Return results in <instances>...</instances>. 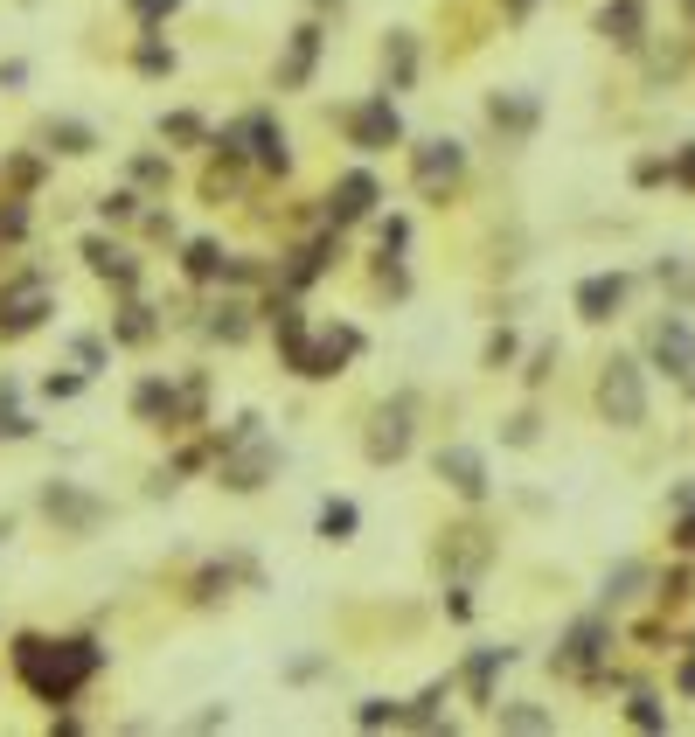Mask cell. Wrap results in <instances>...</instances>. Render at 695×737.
Wrapping results in <instances>:
<instances>
[{"label": "cell", "instance_id": "1", "mask_svg": "<svg viewBox=\"0 0 695 737\" xmlns=\"http://www.w3.org/2000/svg\"><path fill=\"white\" fill-rule=\"evenodd\" d=\"M98 647L91 640H63V647H49V640H21L14 647V668L28 675V689L42 696V703H70L91 675H98Z\"/></svg>", "mask_w": 695, "mask_h": 737}, {"label": "cell", "instance_id": "2", "mask_svg": "<svg viewBox=\"0 0 695 737\" xmlns=\"http://www.w3.org/2000/svg\"><path fill=\"white\" fill-rule=\"evenodd\" d=\"M598 404H605V418H612V425H640V418H647V383H640V362L612 355V362H605V376H598Z\"/></svg>", "mask_w": 695, "mask_h": 737}, {"label": "cell", "instance_id": "3", "mask_svg": "<svg viewBox=\"0 0 695 737\" xmlns=\"http://www.w3.org/2000/svg\"><path fill=\"white\" fill-rule=\"evenodd\" d=\"M647 355H654V369H668V376H695V327L682 313H668V320H654V334H647Z\"/></svg>", "mask_w": 695, "mask_h": 737}, {"label": "cell", "instance_id": "4", "mask_svg": "<svg viewBox=\"0 0 695 737\" xmlns=\"http://www.w3.org/2000/svg\"><path fill=\"white\" fill-rule=\"evenodd\" d=\"M355 348H362V334H355V327H327L320 341H299V348H292V369H299V376H334Z\"/></svg>", "mask_w": 695, "mask_h": 737}, {"label": "cell", "instance_id": "5", "mask_svg": "<svg viewBox=\"0 0 695 737\" xmlns=\"http://www.w3.org/2000/svg\"><path fill=\"white\" fill-rule=\"evenodd\" d=\"M605 640H612V626H605L598 612H584V619L563 633V647H556V668H563V675H591V668H598V654H605Z\"/></svg>", "mask_w": 695, "mask_h": 737}, {"label": "cell", "instance_id": "6", "mask_svg": "<svg viewBox=\"0 0 695 737\" xmlns=\"http://www.w3.org/2000/svg\"><path fill=\"white\" fill-rule=\"evenodd\" d=\"M397 133H404V119H397V105H390V98H369V105H355V112H348V140H355L362 153L397 147Z\"/></svg>", "mask_w": 695, "mask_h": 737}, {"label": "cell", "instance_id": "7", "mask_svg": "<svg viewBox=\"0 0 695 737\" xmlns=\"http://www.w3.org/2000/svg\"><path fill=\"white\" fill-rule=\"evenodd\" d=\"M459 167H466L459 140H424V147H417V188H424V195H445V188L459 181Z\"/></svg>", "mask_w": 695, "mask_h": 737}, {"label": "cell", "instance_id": "8", "mask_svg": "<svg viewBox=\"0 0 695 737\" xmlns=\"http://www.w3.org/2000/svg\"><path fill=\"white\" fill-rule=\"evenodd\" d=\"M42 306H49V286H42V279H21L14 293H0V334H7V341L28 334V327L42 320Z\"/></svg>", "mask_w": 695, "mask_h": 737}, {"label": "cell", "instance_id": "9", "mask_svg": "<svg viewBox=\"0 0 695 737\" xmlns=\"http://www.w3.org/2000/svg\"><path fill=\"white\" fill-rule=\"evenodd\" d=\"M438 473H445L466 501H480V494H487V459H480L473 445H445V452H438Z\"/></svg>", "mask_w": 695, "mask_h": 737}, {"label": "cell", "instance_id": "10", "mask_svg": "<svg viewBox=\"0 0 695 737\" xmlns=\"http://www.w3.org/2000/svg\"><path fill=\"white\" fill-rule=\"evenodd\" d=\"M619 306H626V279H619V272H598V279L577 286V313H584V320H612Z\"/></svg>", "mask_w": 695, "mask_h": 737}, {"label": "cell", "instance_id": "11", "mask_svg": "<svg viewBox=\"0 0 695 737\" xmlns=\"http://www.w3.org/2000/svg\"><path fill=\"white\" fill-rule=\"evenodd\" d=\"M369 202H376V181L355 167V174H341V181H334V202H327V216H334V223H355V216H369Z\"/></svg>", "mask_w": 695, "mask_h": 737}, {"label": "cell", "instance_id": "12", "mask_svg": "<svg viewBox=\"0 0 695 737\" xmlns=\"http://www.w3.org/2000/svg\"><path fill=\"white\" fill-rule=\"evenodd\" d=\"M598 28H605L612 42L633 49V42L647 35V7H640V0H605V7H598Z\"/></svg>", "mask_w": 695, "mask_h": 737}, {"label": "cell", "instance_id": "13", "mask_svg": "<svg viewBox=\"0 0 695 737\" xmlns=\"http://www.w3.org/2000/svg\"><path fill=\"white\" fill-rule=\"evenodd\" d=\"M237 140H251V153H258L265 167H285V133H278L265 112H251V119L237 126Z\"/></svg>", "mask_w": 695, "mask_h": 737}, {"label": "cell", "instance_id": "14", "mask_svg": "<svg viewBox=\"0 0 695 737\" xmlns=\"http://www.w3.org/2000/svg\"><path fill=\"white\" fill-rule=\"evenodd\" d=\"M313 56H320V28H299V35H292V56H285V70H278V84H306Z\"/></svg>", "mask_w": 695, "mask_h": 737}, {"label": "cell", "instance_id": "15", "mask_svg": "<svg viewBox=\"0 0 695 737\" xmlns=\"http://www.w3.org/2000/svg\"><path fill=\"white\" fill-rule=\"evenodd\" d=\"M49 515H63V522H77V529H98V501H84V494H70V487H49Z\"/></svg>", "mask_w": 695, "mask_h": 737}, {"label": "cell", "instance_id": "16", "mask_svg": "<svg viewBox=\"0 0 695 737\" xmlns=\"http://www.w3.org/2000/svg\"><path fill=\"white\" fill-rule=\"evenodd\" d=\"M84 258H91V272H105V279L133 286V258H126V251H112L105 237H91V244H84Z\"/></svg>", "mask_w": 695, "mask_h": 737}, {"label": "cell", "instance_id": "17", "mask_svg": "<svg viewBox=\"0 0 695 737\" xmlns=\"http://www.w3.org/2000/svg\"><path fill=\"white\" fill-rule=\"evenodd\" d=\"M404 445H411V425H404V404H397V411L383 418V432L369 439V452H376V459H404Z\"/></svg>", "mask_w": 695, "mask_h": 737}, {"label": "cell", "instance_id": "18", "mask_svg": "<svg viewBox=\"0 0 695 737\" xmlns=\"http://www.w3.org/2000/svg\"><path fill=\"white\" fill-rule=\"evenodd\" d=\"M487 112H494V126H508V133H529V126H536V105H529V98H494Z\"/></svg>", "mask_w": 695, "mask_h": 737}, {"label": "cell", "instance_id": "19", "mask_svg": "<svg viewBox=\"0 0 695 737\" xmlns=\"http://www.w3.org/2000/svg\"><path fill=\"white\" fill-rule=\"evenodd\" d=\"M320 536H327V543H348V536H355V501H327V508H320Z\"/></svg>", "mask_w": 695, "mask_h": 737}, {"label": "cell", "instance_id": "20", "mask_svg": "<svg viewBox=\"0 0 695 737\" xmlns=\"http://www.w3.org/2000/svg\"><path fill=\"white\" fill-rule=\"evenodd\" d=\"M640 585H647V564H640V557H626V564H619V571L605 578V598L619 605V598H633V591H640Z\"/></svg>", "mask_w": 695, "mask_h": 737}, {"label": "cell", "instance_id": "21", "mask_svg": "<svg viewBox=\"0 0 695 737\" xmlns=\"http://www.w3.org/2000/svg\"><path fill=\"white\" fill-rule=\"evenodd\" d=\"M626 717H633L640 731H668V710H661V696H633V703H626Z\"/></svg>", "mask_w": 695, "mask_h": 737}, {"label": "cell", "instance_id": "22", "mask_svg": "<svg viewBox=\"0 0 695 737\" xmlns=\"http://www.w3.org/2000/svg\"><path fill=\"white\" fill-rule=\"evenodd\" d=\"M139 418H174V390L167 383H146L139 390Z\"/></svg>", "mask_w": 695, "mask_h": 737}, {"label": "cell", "instance_id": "23", "mask_svg": "<svg viewBox=\"0 0 695 737\" xmlns=\"http://www.w3.org/2000/svg\"><path fill=\"white\" fill-rule=\"evenodd\" d=\"M188 272H195V279H216V272H223L216 244H188Z\"/></svg>", "mask_w": 695, "mask_h": 737}, {"label": "cell", "instance_id": "24", "mask_svg": "<svg viewBox=\"0 0 695 737\" xmlns=\"http://www.w3.org/2000/svg\"><path fill=\"white\" fill-rule=\"evenodd\" d=\"M501 731H550V710H501Z\"/></svg>", "mask_w": 695, "mask_h": 737}, {"label": "cell", "instance_id": "25", "mask_svg": "<svg viewBox=\"0 0 695 737\" xmlns=\"http://www.w3.org/2000/svg\"><path fill=\"white\" fill-rule=\"evenodd\" d=\"M390 84H411V35H397L390 49Z\"/></svg>", "mask_w": 695, "mask_h": 737}, {"label": "cell", "instance_id": "26", "mask_svg": "<svg viewBox=\"0 0 695 737\" xmlns=\"http://www.w3.org/2000/svg\"><path fill=\"white\" fill-rule=\"evenodd\" d=\"M119 334H126V341H146V334H153V320H146V306H126V320H119Z\"/></svg>", "mask_w": 695, "mask_h": 737}, {"label": "cell", "instance_id": "27", "mask_svg": "<svg viewBox=\"0 0 695 737\" xmlns=\"http://www.w3.org/2000/svg\"><path fill=\"white\" fill-rule=\"evenodd\" d=\"M362 724L376 731V724H404V710L397 703H362Z\"/></svg>", "mask_w": 695, "mask_h": 737}, {"label": "cell", "instance_id": "28", "mask_svg": "<svg viewBox=\"0 0 695 737\" xmlns=\"http://www.w3.org/2000/svg\"><path fill=\"white\" fill-rule=\"evenodd\" d=\"M56 140H63V153H91V133H84V126H56Z\"/></svg>", "mask_w": 695, "mask_h": 737}, {"label": "cell", "instance_id": "29", "mask_svg": "<svg viewBox=\"0 0 695 737\" xmlns=\"http://www.w3.org/2000/svg\"><path fill=\"white\" fill-rule=\"evenodd\" d=\"M508 355H515V334H508V327H501V334H494V341H487V362H494V369H501V362H508Z\"/></svg>", "mask_w": 695, "mask_h": 737}, {"label": "cell", "instance_id": "30", "mask_svg": "<svg viewBox=\"0 0 695 737\" xmlns=\"http://www.w3.org/2000/svg\"><path fill=\"white\" fill-rule=\"evenodd\" d=\"M675 543H682V550H695V501H682V529H675Z\"/></svg>", "mask_w": 695, "mask_h": 737}, {"label": "cell", "instance_id": "31", "mask_svg": "<svg viewBox=\"0 0 695 737\" xmlns=\"http://www.w3.org/2000/svg\"><path fill=\"white\" fill-rule=\"evenodd\" d=\"M682 696H695V640H689V661H682Z\"/></svg>", "mask_w": 695, "mask_h": 737}, {"label": "cell", "instance_id": "32", "mask_svg": "<svg viewBox=\"0 0 695 737\" xmlns=\"http://www.w3.org/2000/svg\"><path fill=\"white\" fill-rule=\"evenodd\" d=\"M139 14H167V7H174V0H133Z\"/></svg>", "mask_w": 695, "mask_h": 737}]
</instances>
